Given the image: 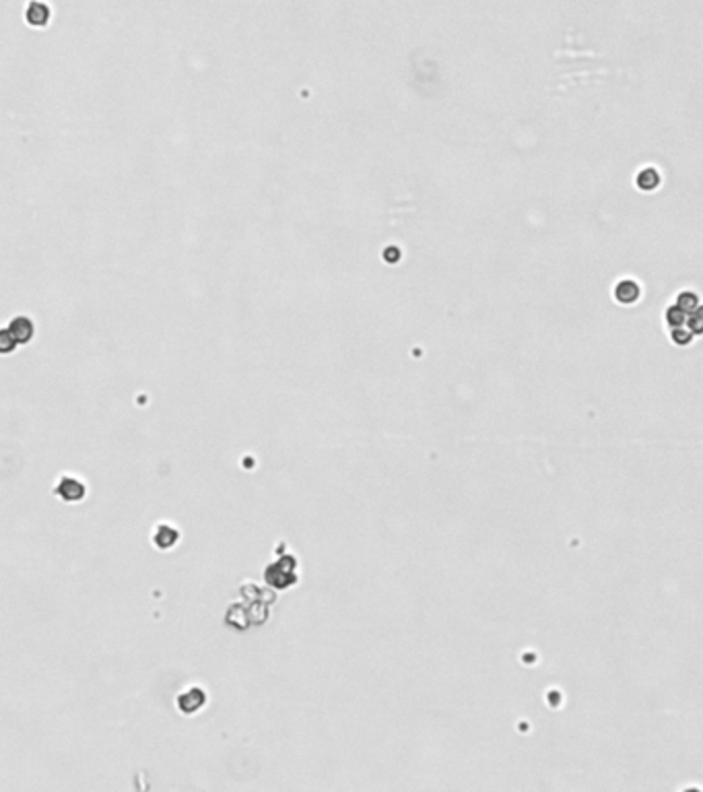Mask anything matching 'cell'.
<instances>
[{
  "mask_svg": "<svg viewBox=\"0 0 703 792\" xmlns=\"http://www.w3.org/2000/svg\"><path fill=\"white\" fill-rule=\"evenodd\" d=\"M658 174L654 171V169H645L642 176L638 178V182H640V186L642 188H645V190H650V188H656L658 186Z\"/></svg>",
  "mask_w": 703,
  "mask_h": 792,
  "instance_id": "52a82bcc",
  "label": "cell"
},
{
  "mask_svg": "<svg viewBox=\"0 0 703 792\" xmlns=\"http://www.w3.org/2000/svg\"><path fill=\"white\" fill-rule=\"evenodd\" d=\"M50 17H52V11H50V6L44 0H33L30 6H27V21H30L31 25H35V27L48 25Z\"/></svg>",
  "mask_w": 703,
  "mask_h": 792,
  "instance_id": "277c9868",
  "label": "cell"
},
{
  "mask_svg": "<svg viewBox=\"0 0 703 792\" xmlns=\"http://www.w3.org/2000/svg\"><path fill=\"white\" fill-rule=\"evenodd\" d=\"M56 493L64 502H81L87 495V485L77 476H62L56 485Z\"/></svg>",
  "mask_w": 703,
  "mask_h": 792,
  "instance_id": "7a4b0ae2",
  "label": "cell"
},
{
  "mask_svg": "<svg viewBox=\"0 0 703 792\" xmlns=\"http://www.w3.org/2000/svg\"><path fill=\"white\" fill-rule=\"evenodd\" d=\"M33 337V322L27 316L15 318L8 328L0 330V353H11L17 345L30 343Z\"/></svg>",
  "mask_w": 703,
  "mask_h": 792,
  "instance_id": "6da1fadb",
  "label": "cell"
},
{
  "mask_svg": "<svg viewBox=\"0 0 703 792\" xmlns=\"http://www.w3.org/2000/svg\"><path fill=\"white\" fill-rule=\"evenodd\" d=\"M640 297V287L636 281H623L617 285V299L623 304H633Z\"/></svg>",
  "mask_w": 703,
  "mask_h": 792,
  "instance_id": "8992f818",
  "label": "cell"
},
{
  "mask_svg": "<svg viewBox=\"0 0 703 792\" xmlns=\"http://www.w3.org/2000/svg\"><path fill=\"white\" fill-rule=\"evenodd\" d=\"M205 699H207V696H205L202 689L192 687V689H188L186 694L178 697V706H180V710L186 712V714H194L196 710H200L205 706Z\"/></svg>",
  "mask_w": 703,
  "mask_h": 792,
  "instance_id": "3957f363",
  "label": "cell"
},
{
  "mask_svg": "<svg viewBox=\"0 0 703 792\" xmlns=\"http://www.w3.org/2000/svg\"><path fill=\"white\" fill-rule=\"evenodd\" d=\"M178 539H180V533H178L174 526H165V524L157 526V533L153 535L155 545H157L159 549H169V547H174V545L178 543Z\"/></svg>",
  "mask_w": 703,
  "mask_h": 792,
  "instance_id": "5b68a950",
  "label": "cell"
}]
</instances>
